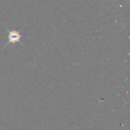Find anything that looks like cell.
Instances as JSON below:
<instances>
[{
	"label": "cell",
	"instance_id": "cell-1",
	"mask_svg": "<svg viewBox=\"0 0 130 130\" xmlns=\"http://www.w3.org/2000/svg\"><path fill=\"white\" fill-rule=\"evenodd\" d=\"M20 38V34L15 31H11L10 32L9 34V41L10 43H15L16 41H18Z\"/></svg>",
	"mask_w": 130,
	"mask_h": 130
}]
</instances>
